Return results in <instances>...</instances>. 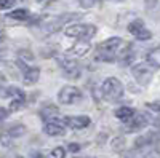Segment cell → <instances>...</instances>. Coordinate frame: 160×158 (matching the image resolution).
<instances>
[{
  "instance_id": "32",
  "label": "cell",
  "mask_w": 160,
  "mask_h": 158,
  "mask_svg": "<svg viewBox=\"0 0 160 158\" xmlns=\"http://www.w3.org/2000/svg\"><path fill=\"white\" fill-rule=\"evenodd\" d=\"M5 82H7V78H5V75L0 72V89H2L3 86H5Z\"/></svg>"
},
{
  "instance_id": "2",
  "label": "cell",
  "mask_w": 160,
  "mask_h": 158,
  "mask_svg": "<svg viewBox=\"0 0 160 158\" xmlns=\"http://www.w3.org/2000/svg\"><path fill=\"white\" fill-rule=\"evenodd\" d=\"M101 93L106 101H118L123 96V85L118 78L109 77L104 80V83L101 86Z\"/></svg>"
},
{
  "instance_id": "19",
  "label": "cell",
  "mask_w": 160,
  "mask_h": 158,
  "mask_svg": "<svg viewBox=\"0 0 160 158\" xmlns=\"http://www.w3.org/2000/svg\"><path fill=\"white\" fill-rule=\"evenodd\" d=\"M148 61L151 62L152 67H160V48H155L149 53Z\"/></svg>"
},
{
  "instance_id": "6",
  "label": "cell",
  "mask_w": 160,
  "mask_h": 158,
  "mask_svg": "<svg viewBox=\"0 0 160 158\" xmlns=\"http://www.w3.org/2000/svg\"><path fill=\"white\" fill-rule=\"evenodd\" d=\"M58 99L61 104H66V105H71V104H75L78 101H82V93L80 89L75 88V86H64L61 88V91L58 93Z\"/></svg>"
},
{
  "instance_id": "12",
  "label": "cell",
  "mask_w": 160,
  "mask_h": 158,
  "mask_svg": "<svg viewBox=\"0 0 160 158\" xmlns=\"http://www.w3.org/2000/svg\"><path fill=\"white\" fill-rule=\"evenodd\" d=\"M59 113V109L56 107V105H45V107H42V110H40V117H42V120L45 123L48 122H53L56 120V115Z\"/></svg>"
},
{
  "instance_id": "26",
  "label": "cell",
  "mask_w": 160,
  "mask_h": 158,
  "mask_svg": "<svg viewBox=\"0 0 160 158\" xmlns=\"http://www.w3.org/2000/svg\"><path fill=\"white\" fill-rule=\"evenodd\" d=\"M15 5V0H0V10H7Z\"/></svg>"
},
{
  "instance_id": "15",
  "label": "cell",
  "mask_w": 160,
  "mask_h": 158,
  "mask_svg": "<svg viewBox=\"0 0 160 158\" xmlns=\"http://www.w3.org/2000/svg\"><path fill=\"white\" fill-rule=\"evenodd\" d=\"M154 141H155V136L154 134H146V136H141V137L136 139L135 146H136V149H146V147L152 146Z\"/></svg>"
},
{
  "instance_id": "23",
  "label": "cell",
  "mask_w": 160,
  "mask_h": 158,
  "mask_svg": "<svg viewBox=\"0 0 160 158\" xmlns=\"http://www.w3.org/2000/svg\"><path fill=\"white\" fill-rule=\"evenodd\" d=\"M51 156L53 158H66V149L62 147H56L51 150Z\"/></svg>"
},
{
  "instance_id": "1",
  "label": "cell",
  "mask_w": 160,
  "mask_h": 158,
  "mask_svg": "<svg viewBox=\"0 0 160 158\" xmlns=\"http://www.w3.org/2000/svg\"><path fill=\"white\" fill-rule=\"evenodd\" d=\"M118 58H130V46L118 37H112L104 40L96 50V59L104 62H112Z\"/></svg>"
},
{
  "instance_id": "31",
  "label": "cell",
  "mask_w": 160,
  "mask_h": 158,
  "mask_svg": "<svg viewBox=\"0 0 160 158\" xmlns=\"http://www.w3.org/2000/svg\"><path fill=\"white\" fill-rule=\"evenodd\" d=\"M68 150L69 152H77V150H80V146H78V144H69V146H68Z\"/></svg>"
},
{
  "instance_id": "21",
  "label": "cell",
  "mask_w": 160,
  "mask_h": 158,
  "mask_svg": "<svg viewBox=\"0 0 160 158\" xmlns=\"http://www.w3.org/2000/svg\"><path fill=\"white\" fill-rule=\"evenodd\" d=\"M24 102H26V99H13L11 104H10V112H16V110H19L22 105H24Z\"/></svg>"
},
{
  "instance_id": "22",
  "label": "cell",
  "mask_w": 160,
  "mask_h": 158,
  "mask_svg": "<svg viewBox=\"0 0 160 158\" xmlns=\"http://www.w3.org/2000/svg\"><path fill=\"white\" fill-rule=\"evenodd\" d=\"M11 137H10V134L7 133V131H5V133H0V144H2V146H5V147H10L11 146Z\"/></svg>"
},
{
  "instance_id": "11",
  "label": "cell",
  "mask_w": 160,
  "mask_h": 158,
  "mask_svg": "<svg viewBox=\"0 0 160 158\" xmlns=\"http://www.w3.org/2000/svg\"><path fill=\"white\" fill-rule=\"evenodd\" d=\"M146 125H148V117L142 115V113H136V115L130 120L127 129H128V131H138V129H142Z\"/></svg>"
},
{
  "instance_id": "17",
  "label": "cell",
  "mask_w": 160,
  "mask_h": 158,
  "mask_svg": "<svg viewBox=\"0 0 160 158\" xmlns=\"http://www.w3.org/2000/svg\"><path fill=\"white\" fill-rule=\"evenodd\" d=\"M144 29V21L142 19H135V21H131L130 24H128V32L131 34V35H138L141 31Z\"/></svg>"
},
{
  "instance_id": "24",
  "label": "cell",
  "mask_w": 160,
  "mask_h": 158,
  "mask_svg": "<svg viewBox=\"0 0 160 158\" xmlns=\"http://www.w3.org/2000/svg\"><path fill=\"white\" fill-rule=\"evenodd\" d=\"M152 37V34H151V31H148V29H142L138 35H136V38H138V40H149V38Z\"/></svg>"
},
{
  "instance_id": "20",
  "label": "cell",
  "mask_w": 160,
  "mask_h": 158,
  "mask_svg": "<svg viewBox=\"0 0 160 158\" xmlns=\"http://www.w3.org/2000/svg\"><path fill=\"white\" fill-rule=\"evenodd\" d=\"M123 147H125V139H123V137H115V139L112 141V149H114V152H122Z\"/></svg>"
},
{
  "instance_id": "3",
  "label": "cell",
  "mask_w": 160,
  "mask_h": 158,
  "mask_svg": "<svg viewBox=\"0 0 160 158\" xmlns=\"http://www.w3.org/2000/svg\"><path fill=\"white\" fill-rule=\"evenodd\" d=\"M64 34L68 37L78 38V42H88L96 34V26H93V24H72V26L66 27Z\"/></svg>"
},
{
  "instance_id": "8",
  "label": "cell",
  "mask_w": 160,
  "mask_h": 158,
  "mask_svg": "<svg viewBox=\"0 0 160 158\" xmlns=\"http://www.w3.org/2000/svg\"><path fill=\"white\" fill-rule=\"evenodd\" d=\"M91 123L90 117L87 115H75V117H64V125L72 129H83Z\"/></svg>"
},
{
  "instance_id": "4",
  "label": "cell",
  "mask_w": 160,
  "mask_h": 158,
  "mask_svg": "<svg viewBox=\"0 0 160 158\" xmlns=\"http://www.w3.org/2000/svg\"><path fill=\"white\" fill-rule=\"evenodd\" d=\"M75 18H78L77 13H64V15H59V16H55V18L45 21V22L42 24V29H43L45 32H51V34H53V32H58V31H61L69 21H72V19H75Z\"/></svg>"
},
{
  "instance_id": "27",
  "label": "cell",
  "mask_w": 160,
  "mask_h": 158,
  "mask_svg": "<svg viewBox=\"0 0 160 158\" xmlns=\"http://www.w3.org/2000/svg\"><path fill=\"white\" fill-rule=\"evenodd\" d=\"M96 2H99V0H80V5H82L83 8H91Z\"/></svg>"
},
{
  "instance_id": "36",
  "label": "cell",
  "mask_w": 160,
  "mask_h": 158,
  "mask_svg": "<svg viewBox=\"0 0 160 158\" xmlns=\"http://www.w3.org/2000/svg\"><path fill=\"white\" fill-rule=\"evenodd\" d=\"M80 158H90V156H80Z\"/></svg>"
},
{
  "instance_id": "35",
  "label": "cell",
  "mask_w": 160,
  "mask_h": 158,
  "mask_svg": "<svg viewBox=\"0 0 160 158\" xmlns=\"http://www.w3.org/2000/svg\"><path fill=\"white\" fill-rule=\"evenodd\" d=\"M38 3H42V5H48V3H51V2H55V0H37Z\"/></svg>"
},
{
  "instance_id": "18",
  "label": "cell",
  "mask_w": 160,
  "mask_h": 158,
  "mask_svg": "<svg viewBox=\"0 0 160 158\" xmlns=\"http://www.w3.org/2000/svg\"><path fill=\"white\" fill-rule=\"evenodd\" d=\"M7 133L10 134L11 139H16V137H21L26 134V126L24 125H15V126H11Z\"/></svg>"
},
{
  "instance_id": "30",
  "label": "cell",
  "mask_w": 160,
  "mask_h": 158,
  "mask_svg": "<svg viewBox=\"0 0 160 158\" xmlns=\"http://www.w3.org/2000/svg\"><path fill=\"white\" fill-rule=\"evenodd\" d=\"M148 107H151V109L155 110V112H160V104H158V102H149Z\"/></svg>"
},
{
  "instance_id": "29",
  "label": "cell",
  "mask_w": 160,
  "mask_h": 158,
  "mask_svg": "<svg viewBox=\"0 0 160 158\" xmlns=\"http://www.w3.org/2000/svg\"><path fill=\"white\" fill-rule=\"evenodd\" d=\"M144 3H146V7L151 10V8H154V7L158 3V0H144Z\"/></svg>"
},
{
  "instance_id": "25",
  "label": "cell",
  "mask_w": 160,
  "mask_h": 158,
  "mask_svg": "<svg viewBox=\"0 0 160 158\" xmlns=\"http://www.w3.org/2000/svg\"><path fill=\"white\" fill-rule=\"evenodd\" d=\"M18 55L21 56V59H24V61H32L34 59V56H32V53L31 51H26V50H21Z\"/></svg>"
},
{
  "instance_id": "10",
  "label": "cell",
  "mask_w": 160,
  "mask_h": 158,
  "mask_svg": "<svg viewBox=\"0 0 160 158\" xmlns=\"http://www.w3.org/2000/svg\"><path fill=\"white\" fill-rule=\"evenodd\" d=\"M43 131H45L48 136H62V134L66 133V125H64V122L53 120V122L45 123Z\"/></svg>"
},
{
  "instance_id": "9",
  "label": "cell",
  "mask_w": 160,
  "mask_h": 158,
  "mask_svg": "<svg viewBox=\"0 0 160 158\" xmlns=\"http://www.w3.org/2000/svg\"><path fill=\"white\" fill-rule=\"evenodd\" d=\"M19 65L22 67V78H24V83L26 85H34L38 82V77H40V69L38 67H28L19 61Z\"/></svg>"
},
{
  "instance_id": "7",
  "label": "cell",
  "mask_w": 160,
  "mask_h": 158,
  "mask_svg": "<svg viewBox=\"0 0 160 158\" xmlns=\"http://www.w3.org/2000/svg\"><path fill=\"white\" fill-rule=\"evenodd\" d=\"M59 65H61L62 72L68 75L69 78H77V77H80V67H78L77 61L69 59V58H59Z\"/></svg>"
},
{
  "instance_id": "14",
  "label": "cell",
  "mask_w": 160,
  "mask_h": 158,
  "mask_svg": "<svg viewBox=\"0 0 160 158\" xmlns=\"http://www.w3.org/2000/svg\"><path fill=\"white\" fill-rule=\"evenodd\" d=\"M115 117L118 118V120H122V122H130L133 117H135V110H133L131 107H127V105H122V107H118L115 110Z\"/></svg>"
},
{
  "instance_id": "34",
  "label": "cell",
  "mask_w": 160,
  "mask_h": 158,
  "mask_svg": "<svg viewBox=\"0 0 160 158\" xmlns=\"http://www.w3.org/2000/svg\"><path fill=\"white\" fill-rule=\"evenodd\" d=\"M32 158H47L43 153H40V152H34L32 153Z\"/></svg>"
},
{
  "instance_id": "28",
  "label": "cell",
  "mask_w": 160,
  "mask_h": 158,
  "mask_svg": "<svg viewBox=\"0 0 160 158\" xmlns=\"http://www.w3.org/2000/svg\"><path fill=\"white\" fill-rule=\"evenodd\" d=\"M8 117V110H5L3 107H0V125L5 122V118Z\"/></svg>"
},
{
  "instance_id": "16",
  "label": "cell",
  "mask_w": 160,
  "mask_h": 158,
  "mask_svg": "<svg viewBox=\"0 0 160 158\" xmlns=\"http://www.w3.org/2000/svg\"><path fill=\"white\" fill-rule=\"evenodd\" d=\"M8 18L11 19H16V21H28L29 19V11L28 10H24V8H18V10H13Z\"/></svg>"
},
{
  "instance_id": "13",
  "label": "cell",
  "mask_w": 160,
  "mask_h": 158,
  "mask_svg": "<svg viewBox=\"0 0 160 158\" xmlns=\"http://www.w3.org/2000/svg\"><path fill=\"white\" fill-rule=\"evenodd\" d=\"M90 48H91V45L88 42H77L69 50V55H72V56H85L87 53L90 51Z\"/></svg>"
},
{
  "instance_id": "5",
  "label": "cell",
  "mask_w": 160,
  "mask_h": 158,
  "mask_svg": "<svg viewBox=\"0 0 160 158\" xmlns=\"http://www.w3.org/2000/svg\"><path fill=\"white\" fill-rule=\"evenodd\" d=\"M131 74H133V77L136 78V82L139 85H149V82L152 80V77H154V69H152V65H149V64L139 62V64H135L131 67Z\"/></svg>"
},
{
  "instance_id": "33",
  "label": "cell",
  "mask_w": 160,
  "mask_h": 158,
  "mask_svg": "<svg viewBox=\"0 0 160 158\" xmlns=\"http://www.w3.org/2000/svg\"><path fill=\"white\" fill-rule=\"evenodd\" d=\"M3 42H5V32L0 31V46H3Z\"/></svg>"
}]
</instances>
